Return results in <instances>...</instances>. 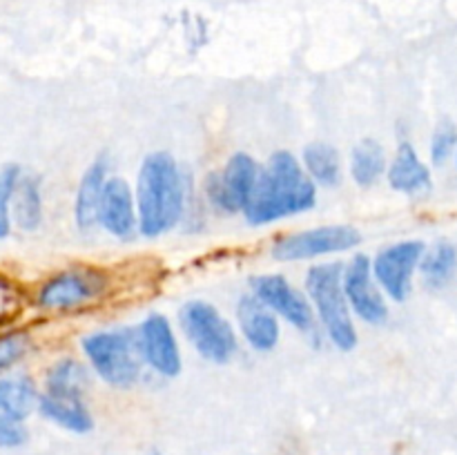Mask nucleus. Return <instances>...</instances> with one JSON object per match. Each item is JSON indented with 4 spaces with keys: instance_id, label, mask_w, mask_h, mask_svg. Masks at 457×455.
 <instances>
[{
    "instance_id": "nucleus-8",
    "label": "nucleus",
    "mask_w": 457,
    "mask_h": 455,
    "mask_svg": "<svg viewBox=\"0 0 457 455\" xmlns=\"http://www.w3.org/2000/svg\"><path fill=\"white\" fill-rule=\"evenodd\" d=\"M427 244L420 239H404L379 250L373 259V277L388 299L402 303L411 294L413 277L420 272Z\"/></svg>"
},
{
    "instance_id": "nucleus-5",
    "label": "nucleus",
    "mask_w": 457,
    "mask_h": 455,
    "mask_svg": "<svg viewBox=\"0 0 457 455\" xmlns=\"http://www.w3.org/2000/svg\"><path fill=\"white\" fill-rule=\"evenodd\" d=\"M179 324L187 342L195 346L204 360L212 364H228L237 355V333L230 321L219 312L217 306L204 299L183 303Z\"/></svg>"
},
{
    "instance_id": "nucleus-7",
    "label": "nucleus",
    "mask_w": 457,
    "mask_h": 455,
    "mask_svg": "<svg viewBox=\"0 0 457 455\" xmlns=\"http://www.w3.org/2000/svg\"><path fill=\"white\" fill-rule=\"evenodd\" d=\"M360 230L353 226H320L279 236L272 244V257L286 263L306 261V259H317L324 254L346 252L360 245Z\"/></svg>"
},
{
    "instance_id": "nucleus-21",
    "label": "nucleus",
    "mask_w": 457,
    "mask_h": 455,
    "mask_svg": "<svg viewBox=\"0 0 457 455\" xmlns=\"http://www.w3.org/2000/svg\"><path fill=\"white\" fill-rule=\"evenodd\" d=\"M386 172V152L375 138H361L351 152V177L357 186L370 187Z\"/></svg>"
},
{
    "instance_id": "nucleus-3",
    "label": "nucleus",
    "mask_w": 457,
    "mask_h": 455,
    "mask_svg": "<svg viewBox=\"0 0 457 455\" xmlns=\"http://www.w3.org/2000/svg\"><path fill=\"white\" fill-rule=\"evenodd\" d=\"M306 293L326 337L342 352L357 346V330L344 293V263H317L306 272Z\"/></svg>"
},
{
    "instance_id": "nucleus-26",
    "label": "nucleus",
    "mask_w": 457,
    "mask_h": 455,
    "mask_svg": "<svg viewBox=\"0 0 457 455\" xmlns=\"http://www.w3.org/2000/svg\"><path fill=\"white\" fill-rule=\"evenodd\" d=\"M27 337L22 333H12L0 337V370H7L27 352Z\"/></svg>"
},
{
    "instance_id": "nucleus-25",
    "label": "nucleus",
    "mask_w": 457,
    "mask_h": 455,
    "mask_svg": "<svg viewBox=\"0 0 457 455\" xmlns=\"http://www.w3.org/2000/svg\"><path fill=\"white\" fill-rule=\"evenodd\" d=\"M21 177V168L13 163L0 170V239L9 235L12 228V201Z\"/></svg>"
},
{
    "instance_id": "nucleus-20",
    "label": "nucleus",
    "mask_w": 457,
    "mask_h": 455,
    "mask_svg": "<svg viewBox=\"0 0 457 455\" xmlns=\"http://www.w3.org/2000/svg\"><path fill=\"white\" fill-rule=\"evenodd\" d=\"M457 272V245L451 241H437L427 245L424 257L420 261V275L424 285L433 290H440L453 281Z\"/></svg>"
},
{
    "instance_id": "nucleus-18",
    "label": "nucleus",
    "mask_w": 457,
    "mask_h": 455,
    "mask_svg": "<svg viewBox=\"0 0 457 455\" xmlns=\"http://www.w3.org/2000/svg\"><path fill=\"white\" fill-rule=\"evenodd\" d=\"M40 395L36 391L34 379L27 375H9L0 379V413L22 422L34 413Z\"/></svg>"
},
{
    "instance_id": "nucleus-10",
    "label": "nucleus",
    "mask_w": 457,
    "mask_h": 455,
    "mask_svg": "<svg viewBox=\"0 0 457 455\" xmlns=\"http://www.w3.org/2000/svg\"><path fill=\"white\" fill-rule=\"evenodd\" d=\"M253 294H257L277 317H284L302 333H312L317 324L315 308L306 294L299 293L284 275H259L250 281Z\"/></svg>"
},
{
    "instance_id": "nucleus-4",
    "label": "nucleus",
    "mask_w": 457,
    "mask_h": 455,
    "mask_svg": "<svg viewBox=\"0 0 457 455\" xmlns=\"http://www.w3.org/2000/svg\"><path fill=\"white\" fill-rule=\"evenodd\" d=\"M94 373L114 388H129L141 379L143 360L138 328L101 330L80 342Z\"/></svg>"
},
{
    "instance_id": "nucleus-23",
    "label": "nucleus",
    "mask_w": 457,
    "mask_h": 455,
    "mask_svg": "<svg viewBox=\"0 0 457 455\" xmlns=\"http://www.w3.org/2000/svg\"><path fill=\"white\" fill-rule=\"evenodd\" d=\"M89 384V373L80 361L65 357L56 361L47 373V393L61 397H83Z\"/></svg>"
},
{
    "instance_id": "nucleus-15",
    "label": "nucleus",
    "mask_w": 457,
    "mask_h": 455,
    "mask_svg": "<svg viewBox=\"0 0 457 455\" xmlns=\"http://www.w3.org/2000/svg\"><path fill=\"white\" fill-rule=\"evenodd\" d=\"M386 178L391 187L402 194H420L431 190L433 178L428 165L420 159L418 150L411 141H402L397 145L395 156L386 170Z\"/></svg>"
},
{
    "instance_id": "nucleus-6",
    "label": "nucleus",
    "mask_w": 457,
    "mask_h": 455,
    "mask_svg": "<svg viewBox=\"0 0 457 455\" xmlns=\"http://www.w3.org/2000/svg\"><path fill=\"white\" fill-rule=\"evenodd\" d=\"M262 165L245 152H235L219 172L205 181L210 205L223 214H244L257 187Z\"/></svg>"
},
{
    "instance_id": "nucleus-16",
    "label": "nucleus",
    "mask_w": 457,
    "mask_h": 455,
    "mask_svg": "<svg viewBox=\"0 0 457 455\" xmlns=\"http://www.w3.org/2000/svg\"><path fill=\"white\" fill-rule=\"evenodd\" d=\"M107 183V159L98 156L87 170L76 190L74 217L80 230H92L98 223V208H101L103 190Z\"/></svg>"
},
{
    "instance_id": "nucleus-22",
    "label": "nucleus",
    "mask_w": 457,
    "mask_h": 455,
    "mask_svg": "<svg viewBox=\"0 0 457 455\" xmlns=\"http://www.w3.org/2000/svg\"><path fill=\"white\" fill-rule=\"evenodd\" d=\"M12 219L18 228L31 232L43 221V199H40L38 177H21L12 201Z\"/></svg>"
},
{
    "instance_id": "nucleus-19",
    "label": "nucleus",
    "mask_w": 457,
    "mask_h": 455,
    "mask_svg": "<svg viewBox=\"0 0 457 455\" xmlns=\"http://www.w3.org/2000/svg\"><path fill=\"white\" fill-rule=\"evenodd\" d=\"M302 163L308 177L315 181V186L335 187L342 181V159L339 150L326 141H312L303 147Z\"/></svg>"
},
{
    "instance_id": "nucleus-27",
    "label": "nucleus",
    "mask_w": 457,
    "mask_h": 455,
    "mask_svg": "<svg viewBox=\"0 0 457 455\" xmlns=\"http://www.w3.org/2000/svg\"><path fill=\"white\" fill-rule=\"evenodd\" d=\"M27 440V431L21 422L0 413V446H21Z\"/></svg>"
},
{
    "instance_id": "nucleus-14",
    "label": "nucleus",
    "mask_w": 457,
    "mask_h": 455,
    "mask_svg": "<svg viewBox=\"0 0 457 455\" xmlns=\"http://www.w3.org/2000/svg\"><path fill=\"white\" fill-rule=\"evenodd\" d=\"M237 321L248 346L257 352H270L279 343V317L257 294H244L239 299Z\"/></svg>"
},
{
    "instance_id": "nucleus-9",
    "label": "nucleus",
    "mask_w": 457,
    "mask_h": 455,
    "mask_svg": "<svg viewBox=\"0 0 457 455\" xmlns=\"http://www.w3.org/2000/svg\"><path fill=\"white\" fill-rule=\"evenodd\" d=\"M344 293L348 306L364 324L379 326L388 319L386 294L373 277V259L360 252L344 266Z\"/></svg>"
},
{
    "instance_id": "nucleus-12",
    "label": "nucleus",
    "mask_w": 457,
    "mask_h": 455,
    "mask_svg": "<svg viewBox=\"0 0 457 455\" xmlns=\"http://www.w3.org/2000/svg\"><path fill=\"white\" fill-rule=\"evenodd\" d=\"M107 279L98 270H67L45 281L38 293V306L65 310L92 302L105 290Z\"/></svg>"
},
{
    "instance_id": "nucleus-17",
    "label": "nucleus",
    "mask_w": 457,
    "mask_h": 455,
    "mask_svg": "<svg viewBox=\"0 0 457 455\" xmlns=\"http://www.w3.org/2000/svg\"><path fill=\"white\" fill-rule=\"evenodd\" d=\"M38 409L45 418L71 433H87L94 426V419L83 397H61L45 393L40 395Z\"/></svg>"
},
{
    "instance_id": "nucleus-2",
    "label": "nucleus",
    "mask_w": 457,
    "mask_h": 455,
    "mask_svg": "<svg viewBox=\"0 0 457 455\" xmlns=\"http://www.w3.org/2000/svg\"><path fill=\"white\" fill-rule=\"evenodd\" d=\"M138 232L147 239L165 235L186 212V186L177 159L170 152H152L143 159L137 178Z\"/></svg>"
},
{
    "instance_id": "nucleus-11",
    "label": "nucleus",
    "mask_w": 457,
    "mask_h": 455,
    "mask_svg": "<svg viewBox=\"0 0 457 455\" xmlns=\"http://www.w3.org/2000/svg\"><path fill=\"white\" fill-rule=\"evenodd\" d=\"M143 360L161 377H177L181 373V351L172 324L161 312H152L138 326Z\"/></svg>"
},
{
    "instance_id": "nucleus-29",
    "label": "nucleus",
    "mask_w": 457,
    "mask_h": 455,
    "mask_svg": "<svg viewBox=\"0 0 457 455\" xmlns=\"http://www.w3.org/2000/svg\"><path fill=\"white\" fill-rule=\"evenodd\" d=\"M455 168H457V152H455Z\"/></svg>"
},
{
    "instance_id": "nucleus-24",
    "label": "nucleus",
    "mask_w": 457,
    "mask_h": 455,
    "mask_svg": "<svg viewBox=\"0 0 457 455\" xmlns=\"http://www.w3.org/2000/svg\"><path fill=\"white\" fill-rule=\"evenodd\" d=\"M457 152V125L451 119H442L431 136V163L442 168Z\"/></svg>"
},
{
    "instance_id": "nucleus-1",
    "label": "nucleus",
    "mask_w": 457,
    "mask_h": 455,
    "mask_svg": "<svg viewBox=\"0 0 457 455\" xmlns=\"http://www.w3.org/2000/svg\"><path fill=\"white\" fill-rule=\"evenodd\" d=\"M317 203V186L297 156L288 150H277L262 165L257 187L244 217L250 226H268L293 214L308 212Z\"/></svg>"
},
{
    "instance_id": "nucleus-28",
    "label": "nucleus",
    "mask_w": 457,
    "mask_h": 455,
    "mask_svg": "<svg viewBox=\"0 0 457 455\" xmlns=\"http://www.w3.org/2000/svg\"><path fill=\"white\" fill-rule=\"evenodd\" d=\"M150 455H161V453H159V451H152V453H150Z\"/></svg>"
},
{
    "instance_id": "nucleus-13",
    "label": "nucleus",
    "mask_w": 457,
    "mask_h": 455,
    "mask_svg": "<svg viewBox=\"0 0 457 455\" xmlns=\"http://www.w3.org/2000/svg\"><path fill=\"white\" fill-rule=\"evenodd\" d=\"M98 223L116 239H129L138 230L137 194L125 178H107L98 208Z\"/></svg>"
}]
</instances>
